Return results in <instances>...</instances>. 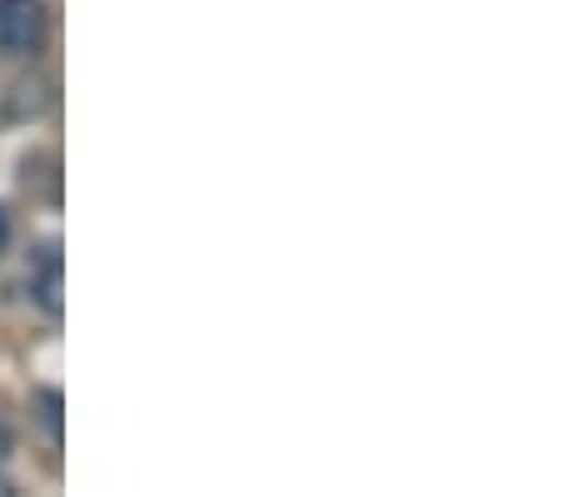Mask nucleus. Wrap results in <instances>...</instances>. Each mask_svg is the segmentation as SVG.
I'll return each instance as SVG.
<instances>
[{
  "instance_id": "f257e3e1",
  "label": "nucleus",
  "mask_w": 562,
  "mask_h": 497,
  "mask_svg": "<svg viewBox=\"0 0 562 497\" xmlns=\"http://www.w3.org/2000/svg\"><path fill=\"white\" fill-rule=\"evenodd\" d=\"M46 36L41 0H0V56H31Z\"/></svg>"
},
{
  "instance_id": "f03ea898",
  "label": "nucleus",
  "mask_w": 562,
  "mask_h": 497,
  "mask_svg": "<svg viewBox=\"0 0 562 497\" xmlns=\"http://www.w3.org/2000/svg\"><path fill=\"white\" fill-rule=\"evenodd\" d=\"M31 292L50 317H60L66 302H60V251L56 247H46V257H41V267H35V276H31Z\"/></svg>"
},
{
  "instance_id": "7ed1b4c3",
  "label": "nucleus",
  "mask_w": 562,
  "mask_h": 497,
  "mask_svg": "<svg viewBox=\"0 0 562 497\" xmlns=\"http://www.w3.org/2000/svg\"><path fill=\"white\" fill-rule=\"evenodd\" d=\"M41 407H46L50 438H60V397H56V392H41Z\"/></svg>"
},
{
  "instance_id": "20e7f679",
  "label": "nucleus",
  "mask_w": 562,
  "mask_h": 497,
  "mask_svg": "<svg viewBox=\"0 0 562 497\" xmlns=\"http://www.w3.org/2000/svg\"><path fill=\"white\" fill-rule=\"evenodd\" d=\"M5 452H11V427L0 422V458H5Z\"/></svg>"
},
{
  "instance_id": "39448f33",
  "label": "nucleus",
  "mask_w": 562,
  "mask_h": 497,
  "mask_svg": "<svg viewBox=\"0 0 562 497\" xmlns=\"http://www.w3.org/2000/svg\"><path fill=\"white\" fill-rule=\"evenodd\" d=\"M5 237H11V222H5V212H0V251H5Z\"/></svg>"
},
{
  "instance_id": "423d86ee",
  "label": "nucleus",
  "mask_w": 562,
  "mask_h": 497,
  "mask_svg": "<svg viewBox=\"0 0 562 497\" xmlns=\"http://www.w3.org/2000/svg\"><path fill=\"white\" fill-rule=\"evenodd\" d=\"M5 493H11V483H5V477H0V497H5Z\"/></svg>"
}]
</instances>
